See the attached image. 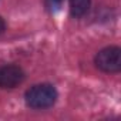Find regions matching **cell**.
Instances as JSON below:
<instances>
[{
    "mask_svg": "<svg viewBox=\"0 0 121 121\" xmlns=\"http://www.w3.org/2000/svg\"><path fill=\"white\" fill-rule=\"evenodd\" d=\"M24 80V71L19 66H3L0 67V87L2 88H14L22 84Z\"/></svg>",
    "mask_w": 121,
    "mask_h": 121,
    "instance_id": "3",
    "label": "cell"
},
{
    "mask_svg": "<svg viewBox=\"0 0 121 121\" xmlns=\"http://www.w3.org/2000/svg\"><path fill=\"white\" fill-rule=\"evenodd\" d=\"M95 66L105 73H117L121 69V50L118 47H105L95 56Z\"/></svg>",
    "mask_w": 121,
    "mask_h": 121,
    "instance_id": "2",
    "label": "cell"
},
{
    "mask_svg": "<svg viewBox=\"0 0 121 121\" xmlns=\"http://www.w3.org/2000/svg\"><path fill=\"white\" fill-rule=\"evenodd\" d=\"M24 100L30 108H36V110L48 108L56 103L57 91L51 84H37L30 90H27Z\"/></svg>",
    "mask_w": 121,
    "mask_h": 121,
    "instance_id": "1",
    "label": "cell"
},
{
    "mask_svg": "<svg viewBox=\"0 0 121 121\" xmlns=\"http://www.w3.org/2000/svg\"><path fill=\"white\" fill-rule=\"evenodd\" d=\"M90 9V0H70V12L74 17L84 16Z\"/></svg>",
    "mask_w": 121,
    "mask_h": 121,
    "instance_id": "4",
    "label": "cell"
},
{
    "mask_svg": "<svg viewBox=\"0 0 121 121\" xmlns=\"http://www.w3.org/2000/svg\"><path fill=\"white\" fill-rule=\"evenodd\" d=\"M47 2L50 3L51 7H57V6H60V3H61L63 0H47Z\"/></svg>",
    "mask_w": 121,
    "mask_h": 121,
    "instance_id": "5",
    "label": "cell"
},
{
    "mask_svg": "<svg viewBox=\"0 0 121 121\" xmlns=\"http://www.w3.org/2000/svg\"><path fill=\"white\" fill-rule=\"evenodd\" d=\"M4 27H6V24H4V22H3V19L0 17V34H2L3 31H4Z\"/></svg>",
    "mask_w": 121,
    "mask_h": 121,
    "instance_id": "6",
    "label": "cell"
}]
</instances>
